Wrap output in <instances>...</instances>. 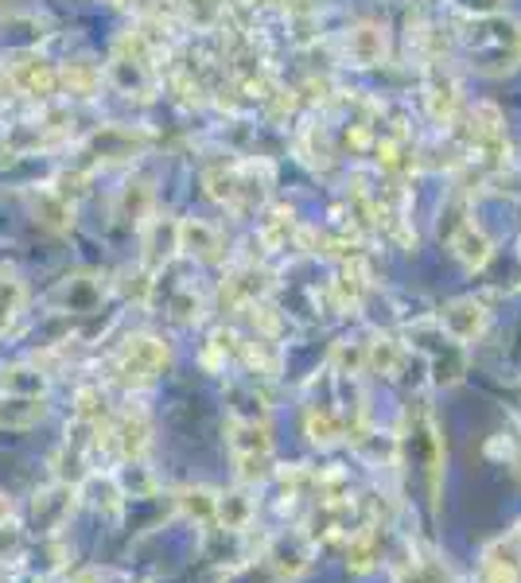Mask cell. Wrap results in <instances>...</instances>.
Masks as SVG:
<instances>
[{
	"instance_id": "cell-2",
	"label": "cell",
	"mask_w": 521,
	"mask_h": 583,
	"mask_svg": "<svg viewBox=\"0 0 521 583\" xmlns=\"http://www.w3.org/2000/svg\"><path fill=\"white\" fill-rule=\"evenodd\" d=\"M167 366V347L164 339H156V335H133V339H125V347H121L118 355V370L125 374L129 386H144V381H152L156 374H164Z\"/></svg>"
},
{
	"instance_id": "cell-9",
	"label": "cell",
	"mask_w": 521,
	"mask_h": 583,
	"mask_svg": "<svg viewBox=\"0 0 521 583\" xmlns=\"http://www.w3.org/2000/svg\"><path fill=\"white\" fill-rule=\"evenodd\" d=\"M381 564V533H378V525H362V529H355L350 533V541H347V567L355 575H366V572H374V567Z\"/></svg>"
},
{
	"instance_id": "cell-14",
	"label": "cell",
	"mask_w": 521,
	"mask_h": 583,
	"mask_svg": "<svg viewBox=\"0 0 521 583\" xmlns=\"http://www.w3.org/2000/svg\"><path fill=\"white\" fill-rule=\"evenodd\" d=\"M405 355H409V347L389 339V335H378L374 342H366V366L374 374H381V378H397L405 366Z\"/></svg>"
},
{
	"instance_id": "cell-20",
	"label": "cell",
	"mask_w": 521,
	"mask_h": 583,
	"mask_svg": "<svg viewBox=\"0 0 521 583\" xmlns=\"http://www.w3.org/2000/svg\"><path fill=\"white\" fill-rule=\"evenodd\" d=\"M102 405H105V397L98 393V389H82L79 393V420L82 425H98L102 420Z\"/></svg>"
},
{
	"instance_id": "cell-18",
	"label": "cell",
	"mask_w": 521,
	"mask_h": 583,
	"mask_svg": "<svg viewBox=\"0 0 521 583\" xmlns=\"http://www.w3.org/2000/svg\"><path fill=\"white\" fill-rule=\"evenodd\" d=\"M24 308V284L12 276H0V327H9Z\"/></svg>"
},
{
	"instance_id": "cell-10",
	"label": "cell",
	"mask_w": 521,
	"mask_h": 583,
	"mask_svg": "<svg viewBox=\"0 0 521 583\" xmlns=\"http://www.w3.org/2000/svg\"><path fill=\"white\" fill-rule=\"evenodd\" d=\"M48 412L43 397H9L0 393V428H12V432H24V428H35Z\"/></svg>"
},
{
	"instance_id": "cell-13",
	"label": "cell",
	"mask_w": 521,
	"mask_h": 583,
	"mask_svg": "<svg viewBox=\"0 0 521 583\" xmlns=\"http://www.w3.org/2000/svg\"><path fill=\"white\" fill-rule=\"evenodd\" d=\"M0 393H9V397H43V393H48V378H43V370H35V366H28V362L4 366V370H0Z\"/></svg>"
},
{
	"instance_id": "cell-7",
	"label": "cell",
	"mask_w": 521,
	"mask_h": 583,
	"mask_svg": "<svg viewBox=\"0 0 521 583\" xmlns=\"http://www.w3.org/2000/svg\"><path fill=\"white\" fill-rule=\"evenodd\" d=\"M175 249H183L187 257H198V260H214L222 253V234L214 226L198 218H187L175 226Z\"/></svg>"
},
{
	"instance_id": "cell-11",
	"label": "cell",
	"mask_w": 521,
	"mask_h": 583,
	"mask_svg": "<svg viewBox=\"0 0 521 583\" xmlns=\"http://www.w3.org/2000/svg\"><path fill=\"white\" fill-rule=\"evenodd\" d=\"M451 253H456L467 268H482L490 260V237L482 234L479 222H459V229L451 234Z\"/></svg>"
},
{
	"instance_id": "cell-5",
	"label": "cell",
	"mask_w": 521,
	"mask_h": 583,
	"mask_svg": "<svg viewBox=\"0 0 521 583\" xmlns=\"http://www.w3.org/2000/svg\"><path fill=\"white\" fill-rule=\"evenodd\" d=\"M9 82L32 98H51L59 90V71L51 63H43V59L28 55V59H17V63H12Z\"/></svg>"
},
{
	"instance_id": "cell-6",
	"label": "cell",
	"mask_w": 521,
	"mask_h": 583,
	"mask_svg": "<svg viewBox=\"0 0 521 583\" xmlns=\"http://www.w3.org/2000/svg\"><path fill=\"white\" fill-rule=\"evenodd\" d=\"M113 443H118V456L125 459V463H141L152 443V428L149 420H144V412H125V417L113 425Z\"/></svg>"
},
{
	"instance_id": "cell-15",
	"label": "cell",
	"mask_w": 521,
	"mask_h": 583,
	"mask_svg": "<svg viewBox=\"0 0 521 583\" xmlns=\"http://www.w3.org/2000/svg\"><path fill=\"white\" fill-rule=\"evenodd\" d=\"M304 432H308V440L319 443V448H331L339 436H347V420H343L335 409H319V405H311V409L304 412Z\"/></svg>"
},
{
	"instance_id": "cell-4",
	"label": "cell",
	"mask_w": 521,
	"mask_h": 583,
	"mask_svg": "<svg viewBox=\"0 0 521 583\" xmlns=\"http://www.w3.org/2000/svg\"><path fill=\"white\" fill-rule=\"evenodd\" d=\"M311 556H316V541L308 533H285L269 549V564L277 567L280 580H300L311 567Z\"/></svg>"
},
{
	"instance_id": "cell-12",
	"label": "cell",
	"mask_w": 521,
	"mask_h": 583,
	"mask_svg": "<svg viewBox=\"0 0 521 583\" xmlns=\"http://www.w3.org/2000/svg\"><path fill=\"white\" fill-rule=\"evenodd\" d=\"M253 513H257V502H253L245 490H229V494H218L214 525H222L226 533H242V529H249Z\"/></svg>"
},
{
	"instance_id": "cell-8",
	"label": "cell",
	"mask_w": 521,
	"mask_h": 583,
	"mask_svg": "<svg viewBox=\"0 0 521 583\" xmlns=\"http://www.w3.org/2000/svg\"><path fill=\"white\" fill-rule=\"evenodd\" d=\"M347 59L355 67H374L386 59V28L378 24H358L347 32Z\"/></svg>"
},
{
	"instance_id": "cell-19",
	"label": "cell",
	"mask_w": 521,
	"mask_h": 583,
	"mask_svg": "<svg viewBox=\"0 0 521 583\" xmlns=\"http://www.w3.org/2000/svg\"><path fill=\"white\" fill-rule=\"evenodd\" d=\"M35 211L43 214V222H48L51 229H67L74 222V206L67 203L63 195H55V191H48V195L40 198V206Z\"/></svg>"
},
{
	"instance_id": "cell-22",
	"label": "cell",
	"mask_w": 521,
	"mask_h": 583,
	"mask_svg": "<svg viewBox=\"0 0 521 583\" xmlns=\"http://www.w3.org/2000/svg\"><path fill=\"white\" fill-rule=\"evenodd\" d=\"M505 456H510L513 471H518V479H521V448H518V451H505Z\"/></svg>"
},
{
	"instance_id": "cell-16",
	"label": "cell",
	"mask_w": 521,
	"mask_h": 583,
	"mask_svg": "<svg viewBox=\"0 0 521 583\" xmlns=\"http://www.w3.org/2000/svg\"><path fill=\"white\" fill-rule=\"evenodd\" d=\"M175 505H180L183 518L198 521V525H214V510H218V494L211 487H187L175 494Z\"/></svg>"
},
{
	"instance_id": "cell-23",
	"label": "cell",
	"mask_w": 521,
	"mask_h": 583,
	"mask_svg": "<svg viewBox=\"0 0 521 583\" xmlns=\"http://www.w3.org/2000/svg\"><path fill=\"white\" fill-rule=\"evenodd\" d=\"M518 420H521V409H518Z\"/></svg>"
},
{
	"instance_id": "cell-17",
	"label": "cell",
	"mask_w": 521,
	"mask_h": 583,
	"mask_svg": "<svg viewBox=\"0 0 521 583\" xmlns=\"http://www.w3.org/2000/svg\"><path fill=\"white\" fill-rule=\"evenodd\" d=\"M59 82H63L71 94L90 98L98 90V82H102V71H98V67H90V63H71L67 71H59Z\"/></svg>"
},
{
	"instance_id": "cell-1",
	"label": "cell",
	"mask_w": 521,
	"mask_h": 583,
	"mask_svg": "<svg viewBox=\"0 0 521 583\" xmlns=\"http://www.w3.org/2000/svg\"><path fill=\"white\" fill-rule=\"evenodd\" d=\"M226 443H229V456H234L237 479L242 482H260L269 474V463H273L269 425H260L257 417H234L226 425Z\"/></svg>"
},
{
	"instance_id": "cell-21",
	"label": "cell",
	"mask_w": 521,
	"mask_h": 583,
	"mask_svg": "<svg viewBox=\"0 0 521 583\" xmlns=\"http://www.w3.org/2000/svg\"><path fill=\"white\" fill-rule=\"evenodd\" d=\"M12 513H17V505H12V498L4 494V490H0V525H9Z\"/></svg>"
},
{
	"instance_id": "cell-3",
	"label": "cell",
	"mask_w": 521,
	"mask_h": 583,
	"mask_svg": "<svg viewBox=\"0 0 521 583\" xmlns=\"http://www.w3.org/2000/svg\"><path fill=\"white\" fill-rule=\"evenodd\" d=\"M487 324H490V311L482 308L479 300H451L448 308L440 311V331L448 335L451 342H459V347L482 339Z\"/></svg>"
}]
</instances>
